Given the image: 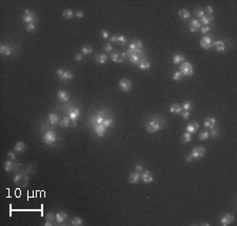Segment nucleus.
I'll return each instance as SVG.
<instances>
[{
    "instance_id": "nucleus-1",
    "label": "nucleus",
    "mask_w": 237,
    "mask_h": 226,
    "mask_svg": "<svg viewBox=\"0 0 237 226\" xmlns=\"http://www.w3.org/2000/svg\"><path fill=\"white\" fill-rule=\"evenodd\" d=\"M144 125H146V129L148 133H157L158 130H160L164 126V119L160 118L158 116L150 117V118H148L144 121Z\"/></svg>"
},
{
    "instance_id": "nucleus-2",
    "label": "nucleus",
    "mask_w": 237,
    "mask_h": 226,
    "mask_svg": "<svg viewBox=\"0 0 237 226\" xmlns=\"http://www.w3.org/2000/svg\"><path fill=\"white\" fill-rule=\"evenodd\" d=\"M42 140L45 144L47 145H54L55 142L57 141V135L54 130H47L43 136H42Z\"/></svg>"
},
{
    "instance_id": "nucleus-3",
    "label": "nucleus",
    "mask_w": 237,
    "mask_h": 226,
    "mask_svg": "<svg viewBox=\"0 0 237 226\" xmlns=\"http://www.w3.org/2000/svg\"><path fill=\"white\" fill-rule=\"evenodd\" d=\"M179 72L182 74V76L190 77V76H192L193 73H194V69H193L192 64H191L190 62L185 61V62H182V63H180V65H179Z\"/></svg>"
},
{
    "instance_id": "nucleus-4",
    "label": "nucleus",
    "mask_w": 237,
    "mask_h": 226,
    "mask_svg": "<svg viewBox=\"0 0 237 226\" xmlns=\"http://www.w3.org/2000/svg\"><path fill=\"white\" fill-rule=\"evenodd\" d=\"M67 114L69 115V118L71 120V125L75 126L76 125V121L78 120V118L80 117V109L77 107H70V109H68Z\"/></svg>"
},
{
    "instance_id": "nucleus-5",
    "label": "nucleus",
    "mask_w": 237,
    "mask_h": 226,
    "mask_svg": "<svg viewBox=\"0 0 237 226\" xmlns=\"http://www.w3.org/2000/svg\"><path fill=\"white\" fill-rule=\"evenodd\" d=\"M27 181H29V177L27 174H18L14 177V183L19 186H27Z\"/></svg>"
},
{
    "instance_id": "nucleus-6",
    "label": "nucleus",
    "mask_w": 237,
    "mask_h": 226,
    "mask_svg": "<svg viewBox=\"0 0 237 226\" xmlns=\"http://www.w3.org/2000/svg\"><path fill=\"white\" fill-rule=\"evenodd\" d=\"M35 18H36V14H35L34 12H32V11L25 10L24 12H23V14H22V21H23V22L27 23V24L34 22Z\"/></svg>"
},
{
    "instance_id": "nucleus-7",
    "label": "nucleus",
    "mask_w": 237,
    "mask_h": 226,
    "mask_svg": "<svg viewBox=\"0 0 237 226\" xmlns=\"http://www.w3.org/2000/svg\"><path fill=\"white\" fill-rule=\"evenodd\" d=\"M119 89L124 93H128L132 89V82L126 78H122L118 83Z\"/></svg>"
},
{
    "instance_id": "nucleus-8",
    "label": "nucleus",
    "mask_w": 237,
    "mask_h": 226,
    "mask_svg": "<svg viewBox=\"0 0 237 226\" xmlns=\"http://www.w3.org/2000/svg\"><path fill=\"white\" fill-rule=\"evenodd\" d=\"M199 44L203 49H210L211 46H212V36H211V35L203 36V37L200 39Z\"/></svg>"
},
{
    "instance_id": "nucleus-9",
    "label": "nucleus",
    "mask_w": 237,
    "mask_h": 226,
    "mask_svg": "<svg viewBox=\"0 0 237 226\" xmlns=\"http://www.w3.org/2000/svg\"><path fill=\"white\" fill-rule=\"evenodd\" d=\"M205 155V148L203 146H197V147L193 148L192 152H191V156L194 159H200Z\"/></svg>"
},
{
    "instance_id": "nucleus-10",
    "label": "nucleus",
    "mask_w": 237,
    "mask_h": 226,
    "mask_svg": "<svg viewBox=\"0 0 237 226\" xmlns=\"http://www.w3.org/2000/svg\"><path fill=\"white\" fill-rule=\"evenodd\" d=\"M235 220V217L234 215L232 214H226L220 218V224L222 226H228L230 224H232Z\"/></svg>"
},
{
    "instance_id": "nucleus-11",
    "label": "nucleus",
    "mask_w": 237,
    "mask_h": 226,
    "mask_svg": "<svg viewBox=\"0 0 237 226\" xmlns=\"http://www.w3.org/2000/svg\"><path fill=\"white\" fill-rule=\"evenodd\" d=\"M19 168V164L17 162H13V160H8L4 163V170L8 172H16Z\"/></svg>"
},
{
    "instance_id": "nucleus-12",
    "label": "nucleus",
    "mask_w": 237,
    "mask_h": 226,
    "mask_svg": "<svg viewBox=\"0 0 237 226\" xmlns=\"http://www.w3.org/2000/svg\"><path fill=\"white\" fill-rule=\"evenodd\" d=\"M93 129H94V132L99 138H103L106 133V127L103 124H94L93 125Z\"/></svg>"
},
{
    "instance_id": "nucleus-13",
    "label": "nucleus",
    "mask_w": 237,
    "mask_h": 226,
    "mask_svg": "<svg viewBox=\"0 0 237 226\" xmlns=\"http://www.w3.org/2000/svg\"><path fill=\"white\" fill-rule=\"evenodd\" d=\"M200 27H201V23L198 19H192L191 21H189V30L192 33H196L197 31H199Z\"/></svg>"
},
{
    "instance_id": "nucleus-14",
    "label": "nucleus",
    "mask_w": 237,
    "mask_h": 226,
    "mask_svg": "<svg viewBox=\"0 0 237 226\" xmlns=\"http://www.w3.org/2000/svg\"><path fill=\"white\" fill-rule=\"evenodd\" d=\"M140 178H141V180H142L143 183H147V184L152 183V182L154 181V177L151 175V172H149V170H143V172L140 174Z\"/></svg>"
},
{
    "instance_id": "nucleus-15",
    "label": "nucleus",
    "mask_w": 237,
    "mask_h": 226,
    "mask_svg": "<svg viewBox=\"0 0 237 226\" xmlns=\"http://www.w3.org/2000/svg\"><path fill=\"white\" fill-rule=\"evenodd\" d=\"M140 180V172H137L136 170L132 172L129 176V183L130 184H137Z\"/></svg>"
},
{
    "instance_id": "nucleus-16",
    "label": "nucleus",
    "mask_w": 237,
    "mask_h": 226,
    "mask_svg": "<svg viewBox=\"0 0 237 226\" xmlns=\"http://www.w3.org/2000/svg\"><path fill=\"white\" fill-rule=\"evenodd\" d=\"M56 216V222L58 224H62L63 222H65L69 218V215L65 212V211H58L55 214Z\"/></svg>"
},
{
    "instance_id": "nucleus-17",
    "label": "nucleus",
    "mask_w": 237,
    "mask_h": 226,
    "mask_svg": "<svg viewBox=\"0 0 237 226\" xmlns=\"http://www.w3.org/2000/svg\"><path fill=\"white\" fill-rule=\"evenodd\" d=\"M212 47L214 51H216V52H223L226 49V44L223 41H220V40H218V41H215L212 43Z\"/></svg>"
},
{
    "instance_id": "nucleus-18",
    "label": "nucleus",
    "mask_w": 237,
    "mask_h": 226,
    "mask_svg": "<svg viewBox=\"0 0 237 226\" xmlns=\"http://www.w3.org/2000/svg\"><path fill=\"white\" fill-rule=\"evenodd\" d=\"M57 98L60 102H68L70 100V95L68 92L60 89V91L57 92Z\"/></svg>"
},
{
    "instance_id": "nucleus-19",
    "label": "nucleus",
    "mask_w": 237,
    "mask_h": 226,
    "mask_svg": "<svg viewBox=\"0 0 237 226\" xmlns=\"http://www.w3.org/2000/svg\"><path fill=\"white\" fill-rule=\"evenodd\" d=\"M198 128H199V123H198L197 121H192V122H190L188 125H187L185 130L190 134H194Z\"/></svg>"
},
{
    "instance_id": "nucleus-20",
    "label": "nucleus",
    "mask_w": 237,
    "mask_h": 226,
    "mask_svg": "<svg viewBox=\"0 0 237 226\" xmlns=\"http://www.w3.org/2000/svg\"><path fill=\"white\" fill-rule=\"evenodd\" d=\"M111 59H112V61L116 62V63H122V62L124 61V58L122 57L121 53H118V52H112Z\"/></svg>"
},
{
    "instance_id": "nucleus-21",
    "label": "nucleus",
    "mask_w": 237,
    "mask_h": 226,
    "mask_svg": "<svg viewBox=\"0 0 237 226\" xmlns=\"http://www.w3.org/2000/svg\"><path fill=\"white\" fill-rule=\"evenodd\" d=\"M104 119H106V117H104L103 114H102V115H101V114H98V115L94 116L93 118L90 119V122L93 123V125H94V124H102V122L104 121Z\"/></svg>"
},
{
    "instance_id": "nucleus-22",
    "label": "nucleus",
    "mask_w": 237,
    "mask_h": 226,
    "mask_svg": "<svg viewBox=\"0 0 237 226\" xmlns=\"http://www.w3.org/2000/svg\"><path fill=\"white\" fill-rule=\"evenodd\" d=\"M108 59H109V57H108V55H106V54H103V53H98V54L95 55V60H96V61L98 62V63H100V64H104V63H106Z\"/></svg>"
},
{
    "instance_id": "nucleus-23",
    "label": "nucleus",
    "mask_w": 237,
    "mask_h": 226,
    "mask_svg": "<svg viewBox=\"0 0 237 226\" xmlns=\"http://www.w3.org/2000/svg\"><path fill=\"white\" fill-rule=\"evenodd\" d=\"M137 67H138L140 69H149L151 67V63L148 59H146V58H141V59L139 60L138 63H137Z\"/></svg>"
},
{
    "instance_id": "nucleus-24",
    "label": "nucleus",
    "mask_w": 237,
    "mask_h": 226,
    "mask_svg": "<svg viewBox=\"0 0 237 226\" xmlns=\"http://www.w3.org/2000/svg\"><path fill=\"white\" fill-rule=\"evenodd\" d=\"M60 80L61 81H70L73 79V73L69 69H63V73H62L61 77H60Z\"/></svg>"
},
{
    "instance_id": "nucleus-25",
    "label": "nucleus",
    "mask_w": 237,
    "mask_h": 226,
    "mask_svg": "<svg viewBox=\"0 0 237 226\" xmlns=\"http://www.w3.org/2000/svg\"><path fill=\"white\" fill-rule=\"evenodd\" d=\"M214 20V17H213V15H208V14H205V16H203V17L200 18V23H203V25H207V26H209V24L210 23H212V21Z\"/></svg>"
},
{
    "instance_id": "nucleus-26",
    "label": "nucleus",
    "mask_w": 237,
    "mask_h": 226,
    "mask_svg": "<svg viewBox=\"0 0 237 226\" xmlns=\"http://www.w3.org/2000/svg\"><path fill=\"white\" fill-rule=\"evenodd\" d=\"M215 124H216V120H215V118H212V117L207 118L205 120V122H203V125L208 129H212L213 127H215Z\"/></svg>"
},
{
    "instance_id": "nucleus-27",
    "label": "nucleus",
    "mask_w": 237,
    "mask_h": 226,
    "mask_svg": "<svg viewBox=\"0 0 237 226\" xmlns=\"http://www.w3.org/2000/svg\"><path fill=\"white\" fill-rule=\"evenodd\" d=\"M0 54L3 56H11L12 55V49L11 47H9L6 44H1L0 45Z\"/></svg>"
},
{
    "instance_id": "nucleus-28",
    "label": "nucleus",
    "mask_w": 237,
    "mask_h": 226,
    "mask_svg": "<svg viewBox=\"0 0 237 226\" xmlns=\"http://www.w3.org/2000/svg\"><path fill=\"white\" fill-rule=\"evenodd\" d=\"M59 116L56 114H50L49 115V122L51 125H57L59 124Z\"/></svg>"
},
{
    "instance_id": "nucleus-29",
    "label": "nucleus",
    "mask_w": 237,
    "mask_h": 226,
    "mask_svg": "<svg viewBox=\"0 0 237 226\" xmlns=\"http://www.w3.org/2000/svg\"><path fill=\"white\" fill-rule=\"evenodd\" d=\"M173 60V63L174 64H179V63H182V62L185 61V58L182 54H175L172 58Z\"/></svg>"
},
{
    "instance_id": "nucleus-30",
    "label": "nucleus",
    "mask_w": 237,
    "mask_h": 226,
    "mask_svg": "<svg viewBox=\"0 0 237 226\" xmlns=\"http://www.w3.org/2000/svg\"><path fill=\"white\" fill-rule=\"evenodd\" d=\"M25 148H27V146H25L24 142H22V141H19V142H17L15 144V147H14V149H15L16 152H22L25 150Z\"/></svg>"
},
{
    "instance_id": "nucleus-31",
    "label": "nucleus",
    "mask_w": 237,
    "mask_h": 226,
    "mask_svg": "<svg viewBox=\"0 0 237 226\" xmlns=\"http://www.w3.org/2000/svg\"><path fill=\"white\" fill-rule=\"evenodd\" d=\"M170 112L172 114H180L181 112H182V108H181V105H179V104H177V103H174L171 105Z\"/></svg>"
},
{
    "instance_id": "nucleus-32",
    "label": "nucleus",
    "mask_w": 237,
    "mask_h": 226,
    "mask_svg": "<svg viewBox=\"0 0 237 226\" xmlns=\"http://www.w3.org/2000/svg\"><path fill=\"white\" fill-rule=\"evenodd\" d=\"M178 16L181 18V19L185 20V19H189L191 16V13L189 12L188 10H185V9H182V10H180L179 12H178Z\"/></svg>"
},
{
    "instance_id": "nucleus-33",
    "label": "nucleus",
    "mask_w": 237,
    "mask_h": 226,
    "mask_svg": "<svg viewBox=\"0 0 237 226\" xmlns=\"http://www.w3.org/2000/svg\"><path fill=\"white\" fill-rule=\"evenodd\" d=\"M59 125L63 128H67L71 125V120H70L69 117H63L61 120L59 121Z\"/></svg>"
},
{
    "instance_id": "nucleus-34",
    "label": "nucleus",
    "mask_w": 237,
    "mask_h": 226,
    "mask_svg": "<svg viewBox=\"0 0 237 226\" xmlns=\"http://www.w3.org/2000/svg\"><path fill=\"white\" fill-rule=\"evenodd\" d=\"M192 141V134L188 133V132H185L181 136V142L182 143H189Z\"/></svg>"
},
{
    "instance_id": "nucleus-35",
    "label": "nucleus",
    "mask_w": 237,
    "mask_h": 226,
    "mask_svg": "<svg viewBox=\"0 0 237 226\" xmlns=\"http://www.w3.org/2000/svg\"><path fill=\"white\" fill-rule=\"evenodd\" d=\"M62 16H63L65 19H72V18L75 16V13L71 10V9H67L62 12Z\"/></svg>"
},
{
    "instance_id": "nucleus-36",
    "label": "nucleus",
    "mask_w": 237,
    "mask_h": 226,
    "mask_svg": "<svg viewBox=\"0 0 237 226\" xmlns=\"http://www.w3.org/2000/svg\"><path fill=\"white\" fill-rule=\"evenodd\" d=\"M71 225H73V226H81V225H83V220H82L80 217H74V218L72 219Z\"/></svg>"
},
{
    "instance_id": "nucleus-37",
    "label": "nucleus",
    "mask_w": 237,
    "mask_h": 226,
    "mask_svg": "<svg viewBox=\"0 0 237 226\" xmlns=\"http://www.w3.org/2000/svg\"><path fill=\"white\" fill-rule=\"evenodd\" d=\"M93 53V47L91 46V45H83V46L81 47V54L83 55H90Z\"/></svg>"
},
{
    "instance_id": "nucleus-38",
    "label": "nucleus",
    "mask_w": 237,
    "mask_h": 226,
    "mask_svg": "<svg viewBox=\"0 0 237 226\" xmlns=\"http://www.w3.org/2000/svg\"><path fill=\"white\" fill-rule=\"evenodd\" d=\"M194 14H195L196 17H198L200 19V18L203 17V16L205 15V10H203V9L197 8V9H195V10H194Z\"/></svg>"
},
{
    "instance_id": "nucleus-39",
    "label": "nucleus",
    "mask_w": 237,
    "mask_h": 226,
    "mask_svg": "<svg viewBox=\"0 0 237 226\" xmlns=\"http://www.w3.org/2000/svg\"><path fill=\"white\" fill-rule=\"evenodd\" d=\"M209 137H210V133L208 132V130H205V132H201V133H199V135H198V138H199L201 141H205V140H208L209 139Z\"/></svg>"
},
{
    "instance_id": "nucleus-40",
    "label": "nucleus",
    "mask_w": 237,
    "mask_h": 226,
    "mask_svg": "<svg viewBox=\"0 0 237 226\" xmlns=\"http://www.w3.org/2000/svg\"><path fill=\"white\" fill-rule=\"evenodd\" d=\"M102 124H103V125L106 126V128L110 127V126H113L114 125V119L113 118H110V117H108V118L104 119V121L102 122Z\"/></svg>"
},
{
    "instance_id": "nucleus-41",
    "label": "nucleus",
    "mask_w": 237,
    "mask_h": 226,
    "mask_svg": "<svg viewBox=\"0 0 237 226\" xmlns=\"http://www.w3.org/2000/svg\"><path fill=\"white\" fill-rule=\"evenodd\" d=\"M192 107H193V103L191 102V101H185V102H183L182 103V105H181L182 111H190Z\"/></svg>"
},
{
    "instance_id": "nucleus-42",
    "label": "nucleus",
    "mask_w": 237,
    "mask_h": 226,
    "mask_svg": "<svg viewBox=\"0 0 237 226\" xmlns=\"http://www.w3.org/2000/svg\"><path fill=\"white\" fill-rule=\"evenodd\" d=\"M45 220H47V221L54 222V221H56V216H55L54 212H52V211H49V212L45 215Z\"/></svg>"
},
{
    "instance_id": "nucleus-43",
    "label": "nucleus",
    "mask_w": 237,
    "mask_h": 226,
    "mask_svg": "<svg viewBox=\"0 0 237 226\" xmlns=\"http://www.w3.org/2000/svg\"><path fill=\"white\" fill-rule=\"evenodd\" d=\"M182 74H181L180 72L178 71V72H175L173 74V76H172V78H173V80L174 81H181L182 80Z\"/></svg>"
},
{
    "instance_id": "nucleus-44",
    "label": "nucleus",
    "mask_w": 237,
    "mask_h": 226,
    "mask_svg": "<svg viewBox=\"0 0 237 226\" xmlns=\"http://www.w3.org/2000/svg\"><path fill=\"white\" fill-rule=\"evenodd\" d=\"M210 135L212 136V138H217L220 136V129L217 127H213L212 129H211V133Z\"/></svg>"
},
{
    "instance_id": "nucleus-45",
    "label": "nucleus",
    "mask_w": 237,
    "mask_h": 226,
    "mask_svg": "<svg viewBox=\"0 0 237 226\" xmlns=\"http://www.w3.org/2000/svg\"><path fill=\"white\" fill-rule=\"evenodd\" d=\"M25 30H27V32H35L36 31V24H35L34 22L32 23H29V24H27V27H25Z\"/></svg>"
},
{
    "instance_id": "nucleus-46",
    "label": "nucleus",
    "mask_w": 237,
    "mask_h": 226,
    "mask_svg": "<svg viewBox=\"0 0 237 226\" xmlns=\"http://www.w3.org/2000/svg\"><path fill=\"white\" fill-rule=\"evenodd\" d=\"M117 43H121V44H126V38L124 35H118V40Z\"/></svg>"
},
{
    "instance_id": "nucleus-47",
    "label": "nucleus",
    "mask_w": 237,
    "mask_h": 226,
    "mask_svg": "<svg viewBox=\"0 0 237 226\" xmlns=\"http://www.w3.org/2000/svg\"><path fill=\"white\" fill-rule=\"evenodd\" d=\"M100 36H101L102 39H109L110 38V34L106 30H102L101 32H100Z\"/></svg>"
},
{
    "instance_id": "nucleus-48",
    "label": "nucleus",
    "mask_w": 237,
    "mask_h": 226,
    "mask_svg": "<svg viewBox=\"0 0 237 226\" xmlns=\"http://www.w3.org/2000/svg\"><path fill=\"white\" fill-rule=\"evenodd\" d=\"M205 14H208V15H213L214 10H213V8L211 6V5H207L205 9Z\"/></svg>"
},
{
    "instance_id": "nucleus-49",
    "label": "nucleus",
    "mask_w": 237,
    "mask_h": 226,
    "mask_svg": "<svg viewBox=\"0 0 237 226\" xmlns=\"http://www.w3.org/2000/svg\"><path fill=\"white\" fill-rule=\"evenodd\" d=\"M104 51H106V53L113 52V46L111 45V42H110V43H106V44L104 45Z\"/></svg>"
},
{
    "instance_id": "nucleus-50",
    "label": "nucleus",
    "mask_w": 237,
    "mask_h": 226,
    "mask_svg": "<svg viewBox=\"0 0 237 226\" xmlns=\"http://www.w3.org/2000/svg\"><path fill=\"white\" fill-rule=\"evenodd\" d=\"M210 26H207V25H203V26H201L200 27V32L203 33V34H208V33L210 32Z\"/></svg>"
},
{
    "instance_id": "nucleus-51",
    "label": "nucleus",
    "mask_w": 237,
    "mask_h": 226,
    "mask_svg": "<svg viewBox=\"0 0 237 226\" xmlns=\"http://www.w3.org/2000/svg\"><path fill=\"white\" fill-rule=\"evenodd\" d=\"M8 157H9V159L10 160H16V154L14 152H8Z\"/></svg>"
},
{
    "instance_id": "nucleus-52",
    "label": "nucleus",
    "mask_w": 237,
    "mask_h": 226,
    "mask_svg": "<svg viewBox=\"0 0 237 226\" xmlns=\"http://www.w3.org/2000/svg\"><path fill=\"white\" fill-rule=\"evenodd\" d=\"M181 117H182L183 119H188L189 117H190V113H189V111H183L180 113Z\"/></svg>"
},
{
    "instance_id": "nucleus-53",
    "label": "nucleus",
    "mask_w": 237,
    "mask_h": 226,
    "mask_svg": "<svg viewBox=\"0 0 237 226\" xmlns=\"http://www.w3.org/2000/svg\"><path fill=\"white\" fill-rule=\"evenodd\" d=\"M135 170L137 172H140V174H141V172H143V166H142V165H140V164H136L135 165Z\"/></svg>"
},
{
    "instance_id": "nucleus-54",
    "label": "nucleus",
    "mask_w": 237,
    "mask_h": 226,
    "mask_svg": "<svg viewBox=\"0 0 237 226\" xmlns=\"http://www.w3.org/2000/svg\"><path fill=\"white\" fill-rule=\"evenodd\" d=\"M75 16H76L77 18H82L84 16L83 11H77V12L75 13Z\"/></svg>"
},
{
    "instance_id": "nucleus-55",
    "label": "nucleus",
    "mask_w": 237,
    "mask_h": 226,
    "mask_svg": "<svg viewBox=\"0 0 237 226\" xmlns=\"http://www.w3.org/2000/svg\"><path fill=\"white\" fill-rule=\"evenodd\" d=\"M74 58H75V60H76V61H81V60L83 59V55H82V54H76Z\"/></svg>"
},
{
    "instance_id": "nucleus-56",
    "label": "nucleus",
    "mask_w": 237,
    "mask_h": 226,
    "mask_svg": "<svg viewBox=\"0 0 237 226\" xmlns=\"http://www.w3.org/2000/svg\"><path fill=\"white\" fill-rule=\"evenodd\" d=\"M110 41L111 42H116L117 43V40H118V35H112L111 38H109Z\"/></svg>"
},
{
    "instance_id": "nucleus-57",
    "label": "nucleus",
    "mask_w": 237,
    "mask_h": 226,
    "mask_svg": "<svg viewBox=\"0 0 237 226\" xmlns=\"http://www.w3.org/2000/svg\"><path fill=\"white\" fill-rule=\"evenodd\" d=\"M193 160H194V158H193L192 156H191V154H190V155L187 156V157H185V161H188V162H192Z\"/></svg>"
},
{
    "instance_id": "nucleus-58",
    "label": "nucleus",
    "mask_w": 237,
    "mask_h": 226,
    "mask_svg": "<svg viewBox=\"0 0 237 226\" xmlns=\"http://www.w3.org/2000/svg\"><path fill=\"white\" fill-rule=\"evenodd\" d=\"M45 226H52L53 225V222H51V221H47L45 223Z\"/></svg>"
}]
</instances>
